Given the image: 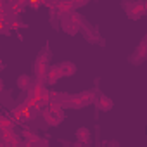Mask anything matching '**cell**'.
I'll use <instances>...</instances> for the list:
<instances>
[{"mask_svg": "<svg viewBox=\"0 0 147 147\" xmlns=\"http://www.w3.org/2000/svg\"><path fill=\"white\" fill-rule=\"evenodd\" d=\"M18 87L19 88H28L30 87V78L28 76H19L18 78Z\"/></svg>", "mask_w": 147, "mask_h": 147, "instance_id": "cell-3", "label": "cell"}, {"mask_svg": "<svg viewBox=\"0 0 147 147\" xmlns=\"http://www.w3.org/2000/svg\"><path fill=\"white\" fill-rule=\"evenodd\" d=\"M2 88H4V85H2V82H0V90H2Z\"/></svg>", "mask_w": 147, "mask_h": 147, "instance_id": "cell-5", "label": "cell"}, {"mask_svg": "<svg viewBox=\"0 0 147 147\" xmlns=\"http://www.w3.org/2000/svg\"><path fill=\"white\" fill-rule=\"evenodd\" d=\"M76 137H78L80 140H87V138H88V130H85V128L78 130V131H76Z\"/></svg>", "mask_w": 147, "mask_h": 147, "instance_id": "cell-4", "label": "cell"}, {"mask_svg": "<svg viewBox=\"0 0 147 147\" xmlns=\"http://www.w3.org/2000/svg\"><path fill=\"white\" fill-rule=\"evenodd\" d=\"M99 107H100L102 111H109V109L113 107V102H111L107 97H100V100H99Z\"/></svg>", "mask_w": 147, "mask_h": 147, "instance_id": "cell-2", "label": "cell"}, {"mask_svg": "<svg viewBox=\"0 0 147 147\" xmlns=\"http://www.w3.org/2000/svg\"><path fill=\"white\" fill-rule=\"evenodd\" d=\"M61 75H66V76H71L73 73H75V64H71V62H64L61 64Z\"/></svg>", "mask_w": 147, "mask_h": 147, "instance_id": "cell-1", "label": "cell"}]
</instances>
